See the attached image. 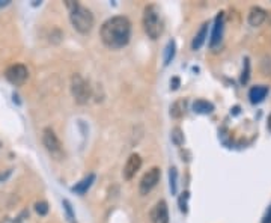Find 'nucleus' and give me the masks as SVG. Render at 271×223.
<instances>
[{
  "label": "nucleus",
  "mask_w": 271,
  "mask_h": 223,
  "mask_svg": "<svg viewBox=\"0 0 271 223\" xmlns=\"http://www.w3.org/2000/svg\"><path fill=\"white\" fill-rule=\"evenodd\" d=\"M152 223H169V208L166 201H158L150 213Z\"/></svg>",
  "instance_id": "obj_10"
},
{
  "label": "nucleus",
  "mask_w": 271,
  "mask_h": 223,
  "mask_svg": "<svg viewBox=\"0 0 271 223\" xmlns=\"http://www.w3.org/2000/svg\"><path fill=\"white\" fill-rule=\"evenodd\" d=\"M65 5L69 11V20L72 28L82 35L90 33L95 24V17L90 12V9L80 5L79 2H72V0H68V2H65Z\"/></svg>",
  "instance_id": "obj_2"
},
{
  "label": "nucleus",
  "mask_w": 271,
  "mask_h": 223,
  "mask_svg": "<svg viewBox=\"0 0 271 223\" xmlns=\"http://www.w3.org/2000/svg\"><path fill=\"white\" fill-rule=\"evenodd\" d=\"M169 186H170L172 194L178 193V170H177V167H170V170H169Z\"/></svg>",
  "instance_id": "obj_17"
},
{
  "label": "nucleus",
  "mask_w": 271,
  "mask_h": 223,
  "mask_svg": "<svg viewBox=\"0 0 271 223\" xmlns=\"http://www.w3.org/2000/svg\"><path fill=\"white\" fill-rule=\"evenodd\" d=\"M249 79H250V59L245 58L244 59V68H242V72H241V79H240L241 85H245L249 82Z\"/></svg>",
  "instance_id": "obj_19"
},
{
  "label": "nucleus",
  "mask_w": 271,
  "mask_h": 223,
  "mask_svg": "<svg viewBox=\"0 0 271 223\" xmlns=\"http://www.w3.org/2000/svg\"><path fill=\"white\" fill-rule=\"evenodd\" d=\"M267 127H268V131L271 133V115L268 116V124H267Z\"/></svg>",
  "instance_id": "obj_27"
},
{
  "label": "nucleus",
  "mask_w": 271,
  "mask_h": 223,
  "mask_svg": "<svg viewBox=\"0 0 271 223\" xmlns=\"http://www.w3.org/2000/svg\"><path fill=\"white\" fill-rule=\"evenodd\" d=\"M223 29H225V12H218L215 20H214V26H212V35L210 39L211 48H215L223 38Z\"/></svg>",
  "instance_id": "obj_8"
},
{
  "label": "nucleus",
  "mask_w": 271,
  "mask_h": 223,
  "mask_svg": "<svg viewBox=\"0 0 271 223\" xmlns=\"http://www.w3.org/2000/svg\"><path fill=\"white\" fill-rule=\"evenodd\" d=\"M9 3V0H0V8H3Z\"/></svg>",
  "instance_id": "obj_26"
},
{
  "label": "nucleus",
  "mask_w": 271,
  "mask_h": 223,
  "mask_svg": "<svg viewBox=\"0 0 271 223\" xmlns=\"http://www.w3.org/2000/svg\"><path fill=\"white\" fill-rule=\"evenodd\" d=\"M208 26H210V23H204L201 26V29L198 31V33L194 35V38L191 41V50L198 52L202 48V45L205 44V41L208 38Z\"/></svg>",
  "instance_id": "obj_12"
},
{
  "label": "nucleus",
  "mask_w": 271,
  "mask_h": 223,
  "mask_svg": "<svg viewBox=\"0 0 271 223\" xmlns=\"http://www.w3.org/2000/svg\"><path fill=\"white\" fill-rule=\"evenodd\" d=\"M262 223H271V207L267 210V213H265V216L262 219Z\"/></svg>",
  "instance_id": "obj_25"
},
{
  "label": "nucleus",
  "mask_w": 271,
  "mask_h": 223,
  "mask_svg": "<svg viewBox=\"0 0 271 223\" xmlns=\"http://www.w3.org/2000/svg\"><path fill=\"white\" fill-rule=\"evenodd\" d=\"M268 95V86H253L249 91V98H250V103L252 104H259L265 100V96Z\"/></svg>",
  "instance_id": "obj_13"
},
{
  "label": "nucleus",
  "mask_w": 271,
  "mask_h": 223,
  "mask_svg": "<svg viewBox=\"0 0 271 223\" xmlns=\"http://www.w3.org/2000/svg\"><path fill=\"white\" fill-rule=\"evenodd\" d=\"M63 208H65V211H66V216H68V219H69V222L71 223H76V216H74V213H72V207H71V204H69V201L68 199H63Z\"/></svg>",
  "instance_id": "obj_23"
},
{
  "label": "nucleus",
  "mask_w": 271,
  "mask_h": 223,
  "mask_svg": "<svg viewBox=\"0 0 271 223\" xmlns=\"http://www.w3.org/2000/svg\"><path fill=\"white\" fill-rule=\"evenodd\" d=\"M184 107H185V103L184 101H175L174 104L170 106V115H172V118H175V119L182 118Z\"/></svg>",
  "instance_id": "obj_18"
},
{
  "label": "nucleus",
  "mask_w": 271,
  "mask_h": 223,
  "mask_svg": "<svg viewBox=\"0 0 271 223\" xmlns=\"http://www.w3.org/2000/svg\"><path fill=\"white\" fill-rule=\"evenodd\" d=\"M160 177H161V172H160V167H152L148 170L145 175L142 177L140 183H139V191L140 194H148V193H151L152 189L160 183Z\"/></svg>",
  "instance_id": "obj_7"
},
{
  "label": "nucleus",
  "mask_w": 271,
  "mask_h": 223,
  "mask_svg": "<svg viewBox=\"0 0 271 223\" xmlns=\"http://www.w3.org/2000/svg\"><path fill=\"white\" fill-rule=\"evenodd\" d=\"M0 146H2V143H0Z\"/></svg>",
  "instance_id": "obj_28"
},
{
  "label": "nucleus",
  "mask_w": 271,
  "mask_h": 223,
  "mask_svg": "<svg viewBox=\"0 0 271 223\" xmlns=\"http://www.w3.org/2000/svg\"><path fill=\"white\" fill-rule=\"evenodd\" d=\"M193 110L194 113H199V115H210L214 112V104L207 100H196L193 103Z\"/></svg>",
  "instance_id": "obj_15"
},
{
  "label": "nucleus",
  "mask_w": 271,
  "mask_h": 223,
  "mask_svg": "<svg viewBox=\"0 0 271 223\" xmlns=\"http://www.w3.org/2000/svg\"><path fill=\"white\" fill-rule=\"evenodd\" d=\"M142 167V157L137 154V153H133L128 159H127V163L124 166V170H122V175L127 181L133 180L136 173L140 170Z\"/></svg>",
  "instance_id": "obj_9"
},
{
  "label": "nucleus",
  "mask_w": 271,
  "mask_h": 223,
  "mask_svg": "<svg viewBox=\"0 0 271 223\" xmlns=\"http://www.w3.org/2000/svg\"><path fill=\"white\" fill-rule=\"evenodd\" d=\"M180 79L178 77H174V79H172V82H170V89L172 91H177L178 88H180Z\"/></svg>",
  "instance_id": "obj_24"
},
{
  "label": "nucleus",
  "mask_w": 271,
  "mask_h": 223,
  "mask_svg": "<svg viewBox=\"0 0 271 223\" xmlns=\"http://www.w3.org/2000/svg\"><path fill=\"white\" fill-rule=\"evenodd\" d=\"M42 143L45 146L47 153L50 154L55 160H62L63 159V146H62V142L59 140L58 134L55 133L53 128L47 127L44 128L42 131Z\"/></svg>",
  "instance_id": "obj_5"
},
{
  "label": "nucleus",
  "mask_w": 271,
  "mask_h": 223,
  "mask_svg": "<svg viewBox=\"0 0 271 223\" xmlns=\"http://www.w3.org/2000/svg\"><path fill=\"white\" fill-rule=\"evenodd\" d=\"M267 20V11L261 6H253L250 11H249V15H247V21L252 28H259L265 23Z\"/></svg>",
  "instance_id": "obj_11"
},
{
  "label": "nucleus",
  "mask_w": 271,
  "mask_h": 223,
  "mask_svg": "<svg viewBox=\"0 0 271 223\" xmlns=\"http://www.w3.org/2000/svg\"><path fill=\"white\" fill-rule=\"evenodd\" d=\"M172 136V142H174L177 146H181L182 143H184V134H182V130L180 128V127H175L174 130H172V133H170Z\"/></svg>",
  "instance_id": "obj_20"
},
{
  "label": "nucleus",
  "mask_w": 271,
  "mask_h": 223,
  "mask_svg": "<svg viewBox=\"0 0 271 223\" xmlns=\"http://www.w3.org/2000/svg\"><path fill=\"white\" fill-rule=\"evenodd\" d=\"M103 44L110 50H119L130 42L131 21L124 15H115L103 23L100 29Z\"/></svg>",
  "instance_id": "obj_1"
},
{
  "label": "nucleus",
  "mask_w": 271,
  "mask_h": 223,
  "mask_svg": "<svg viewBox=\"0 0 271 223\" xmlns=\"http://www.w3.org/2000/svg\"><path fill=\"white\" fill-rule=\"evenodd\" d=\"M48 210H50V208H48V204L45 202V201H38L36 204H35V211L39 214V216H47L48 214Z\"/></svg>",
  "instance_id": "obj_22"
},
{
  "label": "nucleus",
  "mask_w": 271,
  "mask_h": 223,
  "mask_svg": "<svg viewBox=\"0 0 271 223\" xmlns=\"http://www.w3.org/2000/svg\"><path fill=\"white\" fill-rule=\"evenodd\" d=\"M143 29L148 38L151 39H158L160 35L163 33V21H161V14L157 5H148L143 11Z\"/></svg>",
  "instance_id": "obj_3"
},
{
  "label": "nucleus",
  "mask_w": 271,
  "mask_h": 223,
  "mask_svg": "<svg viewBox=\"0 0 271 223\" xmlns=\"http://www.w3.org/2000/svg\"><path fill=\"white\" fill-rule=\"evenodd\" d=\"M188 199H190V193H188V191H184V193H181L180 199H178L180 210H181L184 214H187V213H188Z\"/></svg>",
  "instance_id": "obj_21"
},
{
  "label": "nucleus",
  "mask_w": 271,
  "mask_h": 223,
  "mask_svg": "<svg viewBox=\"0 0 271 223\" xmlns=\"http://www.w3.org/2000/svg\"><path fill=\"white\" fill-rule=\"evenodd\" d=\"M93 181H95V175H93V173H89L88 177H85L80 183H77L76 186L72 187V191L77 193V194H85L90 189V186L93 184Z\"/></svg>",
  "instance_id": "obj_14"
},
{
  "label": "nucleus",
  "mask_w": 271,
  "mask_h": 223,
  "mask_svg": "<svg viewBox=\"0 0 271 223\" xmlns=\"http://www.w3.org/2000/svg\"><path fill=\"white\" fill-rule=\"evenodd\" d=\"M5 77L6 80L14 85V86H21L26 83V80L29 79V71L28 66L23 64H14L11 65L6 71H5Z\"/></svg>",
  "instance_id": "obj_6"
},
{
  "label": "nucleus",
  "mask_w": 271,
  "mask_h": 223,
  "mask_svg": "<svg viewBox=\"0 0 271 223\" xmlns=\"http://www.w3.org/2000/svg\"><path fill=\"white\" fill-rule=\"evenodd\" d=\"M71 94H72L74 100H76V103L80 104V106H85L89 101V98L92 95L90 86H89L88 80H85V77L80 76V74H72V77H71Z\"/></svg>",
  "instance_id": "obj_4"
},
{
  "label": "nucleus",
  "mask_w": 271,
  "mask_h": 223,
  "mask_svg": "<svg viewBox=\"0 0 271 223\" xmlns=\"http://www.w3.org/2000/svg\"><path fill=\"white\" fill-rule=\"evenodd\" d=\"M175 53H177V42L174 39H170L164 48V65L166 66L172 62V59L175 58Z\"/></svg>",
  "instance_id": "obj_16"
}]
</instances>
